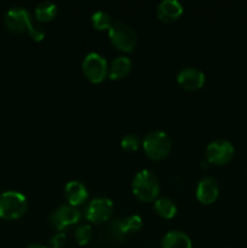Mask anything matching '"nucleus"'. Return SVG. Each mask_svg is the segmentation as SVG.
<instances>
[{
    "instance_id": "f257e3e1",
    "label": "nucleus",
    "mask_w": 247,
    "mask_h": 248,
    "mask_svg": "<svg viewBox=\"0 0 247 248\" xmlns=\"http://www.w3.org/2000/svg\"><path fill=\"white\" fill-rule=\"evenodd\" d=\"M132 191L138 200L152 202L160 193L159 179L149 170H142L133 178Z\"/></svg>"
},
{
    "instance_id": "f03ea898",
    "label": "nucleus",
    "mask_w": 247,
    "mask_h": 248,
    "mask_svg": "<svg viewBox=\"0 0 247 248\" xmlns=\"http://www.w3.org/2000/svg\"><path fill=\"white\" fill-rule=\"evenodd\" d=\"M172 140L164 131H152L143 140V149L145 155L154 161L164 160L170 154Z\"/></svg>"
},
{
    "instance_id": "7ed1b4c3",
    "label": "nucleus",
    "mask_w": 247,
    "mask_h": 248,
    "mask_svg": "<svg viewBox=\"0 0 247 248\" xmlns=\"http://www.w3.org/2000/svg\"><path fill=\"white\" fill-rule=\"evenodd\" d=\"M28 208L26 196L18 191H5L0 194V218L15 220L21 218Z\"/></svg>"
},
{
    "instance_id": "20e7f679",
    "label": "nucleus",
    "mask_w": 247,
    "mask_h": 248,
    "mask_svg": "<svg viewBox=\"0 0 247 248\" xmlns=\"http://www.w3.org/2000/svg\"><path fill=\"white\" fill-rule=\"evenodd\" d=\"M111 44L124 52H131L135 50L137 44V35L128 24L124 22H115L108 31Z\"/></svg>"
},
{
    "instance_id": "39448f33",
    "label": "nucleus",
    "mask_w": 247,
    "mask_h": 248,
    "mask_svg": "<svg viewBox=\"0 0 247 248\" xmlns=\"http://www.w3.org/2000/svg\"><path fill=\"white\" fill-rule=\"evenodd\" d=\"M82 72L93 84H99L108 74V63L106 58L97 52H90L82 61Z\"/></svg>"
},
{
    "instance_id": "423d86ee",
    "label": "nucleus",
    "mask_w": 247,
    "mask_h": 248,
    "mask_svg": "<svg viewBox=\"0 0 247 248\" xmlns=\"http://www.w3.org/2000/svg\"><path fill=\"white\" fill-rule=\"evenodd\" d=\"M235 154L234 145L227 140H216L206 148V157L208 164L223 166L232 159Z\"/></svg>"
},
{
    "instance_id": "0eeeda50",
    "label": "nucleus",
    "mask_w": 247,
    "mask_h": 248,
    "mask_svg": "<svg viewBox=\"0 0 247 248\" xmlns=\"http://www.w3.org/2000/svg\"><path fill=\"white\" fill-rule=\"evenodd\" d=\"M113 210L114 205L110 199H94L90 201V203L85 208V218L94 224H101V223L108 222L109 218L113 215Z\"/></svg>"
},
{
    "instance_id": "6e6552de",
    "label": "nucleus",
    "mask_w": 247,
    "mask_h": 248,
    "mask_svg": "<svg viewBox=\"0 0 247 248\" xmlns=\"http://www.w3.org/2000/svg\"><path fill=\"white\" fill-rule=\"evenodd\" d=\"M81 212L70 205H62L56 208L50 216V223L55 229L63 232L67 228L79 223Z\"/></svg>"
},
{
    "instance_id": "1a4fd4ad",
    "label": "nucleus",
    "mask_w": 247,
    "mask_h": 248,
    "mask_svg": "<svg viewBox=\"0 0 247 248\" xmlns=\"http://www.w3.org/2000/svg\"><path fill=\"white\" fill-rule=\"evenodd\" d=\"M142 224V218L139 216H127L124 219L114 220L111 223L110 228H109V232H110V236L114 240L123 241L127 235L139 232Z\"/></svg>"
},
{
    "instance_id": "9d476101",
    "label": "nucleus",
    "mask_w": 247,
    "mask_h": 248,
    "mask_svg": "<svg viewBox=\"0 0 247 248\" xmlns=\"http://www.w3.org/2000/svg\"><path fill=\"white\" fill-rule=\"evenodd\" d=\"M5 26L14 33L28 31L31 26V17L24 7H12L5 14Z\"/></svg>"
},
{
    "instance_id": "9b49d317",
    "label": "nucleus",
    "mask_w": 247,
    "mask_h": 248,
    "mask_svg": "<svg viewBox=\"0 0 247 248\" xmlns=\"http://www.w3.org/2000/svg\"><path fill=\"white\" fill-rule=\"evenodd\" d=\"M219 195V186L213 177H205L201 179L196 188V199L203 205H211Z\"/></svg>"
},
{
    "instance_id": "f8f14e48",
    "label": "nucleus",
    "mask_w": 247,
    "mask_h": 248,
    "mask_svg": "<svg viewBox=\"0 0 247 248\" xmlns=\"http://www.w3.org/2000/svg\"><path fill=\"white\" fill-rule=\"evenodd\" d=\"M177 82L182 89L195 91L201 89L205 84V74L196 68H185L178 73Z\"/></svg>"
},
{
    "instance_id": "ddd939ff",
    "label": "nucleus",
    "mask_w": 247,
    "mask_h": 248,
    "mask_svg": "<svg viewBox=\"0 0 247 248\" xmlns=\"http://www.w3.org/2000/svg\"><path fill=\"white\" fill-rule=\"evenodd\" d=\"M64 196L70 206L77 207V206L86 202L87 198H89V191L81 182L70 181L68 182L64 188Z\"/></svg>"
},
{
    "instance_id": "4468645a",
    "label": "nucleus",
    "mask_w": 247,
    "mask_h": 248,
    "mask_svg": "<svg viewBox=\"0 0 247 248\" xmlns=\"http://www.w3.org/2000/svg\"><path fill=\"white\" fill-rule=\"evenodd\" d=\"M183 14V6L177 0H164L159 4L156 9V15L160 21L171 23L176 19L179 18V16Z\"/></svg>"
},
{
    "instance_id": "2eb2a0df",
    "label": "nucleus",
    "mask_w": 247,
    "mask_h": 248,
    "mask_svg": "<svg viewBox=\"0 0 247 248\" xmlns=\"http://www.w3.org/2000/svg\"><path fill=\"white\" fill-rule=\"evenodd\" d=\"M161 248H193V242L186 234L173 230L162 237Z\"/></svg>"
},
{
    "instance_id": "dca6fc26",
    "label": "nucleus",
    "mask_w": 247,
    "mask_h": 248,
    "mask_svg": "<svg viewBox=\"0 0 247 248\" xmlns=\"http://www.w3.org/2000/svg\"><path fill=\"white\" fill-rule=\"evenodd\" d=\"M131 67H132V62L130 58L124 57H116L115 60L111 61V63L108 67V75L111 80H119L125 78L126 75L130 73Z\"/></svg>"
},
{
    "instance_id": "f3484780",
    "label": "nucleus",
    "mask_w": 247,
    "mask_h": 248,
    "mask_svg": "<svg viewBox=\"0 0 247 248\" xmlns=\"http://www.w3.org/2000/svg\"><path fill=\"white\" fill-rule=\"evenodd\" d=\"M155 212L160 216V217L165 218V219H172L174 216L177 215V206L173 200L170 198L162 196L159 198L154 203Z\"/></svg>"
},
{
    "instance_id": "a211bd4d",
    "label": "nucleus",
    "mask_w": 247,
    "mask_h": 248,
    "mask_svg": "<svg viewBox=\"0 0 247 248\" xmlns=\"http://www.w3.org/2000/svg\"><path fill=\"white\" fill-rule=\"evenodd\" d=\"M57 15V6L51 1L40 2L35 7V18L38 23L41 22H51Z\"/></svg>"
},
{
    "instance_id": "6ab92c4d",
    "label": "nucleus",
    "mask_w": 247,
    "mask_h": 248,
    "mask_svg": "<svg viewBox=\"0 0 247 248\" xmlns=\"http://www.w3.org/2000/svg\"><path fill=\"white\" fill-rule=\"evenodd\" d=\"M91 22L92 26L97 31H104V29H108L113 26V19H111L110 15L106 11H96L91 16Z\"/></svg>"
},
{
    "instance_id": "aec40b11",
    "label": "nucleus",
    "mask_w": 247,
    "mask_h": 248,
    "mask_svg": "<svg viewBox=\"0 0 247 248\" xmlns=\"http://www.w3.org/2000/svg\"><path fill=\"white\" fill-rule=\"evenodd\" d=\"M74 239L80 246H85L92 239V228L89 224H81L75 229Z\"/></svg>"
},
{
    "instance_id": "412c9836",
    "label": "nucleus",
    "mask_w": 247,
    "mask_h": 248,
    "mask_svg": "<svg viewBox=\"0 0 247 248\" xmlns=\"http://www.w3.org/2000/svg\"><path fill=\"white\" fill-rule=\"evenodd\" d=\"M140 147V138L137 135H126L125 137L121 140V148H123L125 152L133 153L136 150H138V148Z\"/></svg>"
},
{
    "instance_id": "4be33fe9",
    "label": "nucleus",
    "mask_w": 247,
    "mask_h": 248,
    "mask_svg": "<svg viewBox=\"0 0 247 248\" xmlns=\"http://www.w3.org/2000/svg\"><path fill=\"white\" fill-rule=\"evenodd\" d=\"M65 240H67V235L64 232H57L51 237L50 242H48V248H62L65 245Z\"/></svg>"
},
{
    "instance_id": "5701e85b",
    "label": "nucleus",
    "mask_w": 247,
    "mask_h": 248,
    "mask_svg": "<svg viewBox=\"0 0 247 248\" xmlns=\"http://www.w3.org/2000/svg\"><path fill=\"white\" fill-rule=\"evenodd\" d=\"M27 248H48V247H46V246H43V245H31V246H28Z\"/></svg>"
}]
</instances>
